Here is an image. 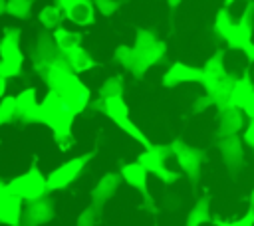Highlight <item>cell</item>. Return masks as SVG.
Returning <instances> with one entry per match:
<instances>
[{
	"label": "cell",
	"mask_w": 254,
	"mask_h": 226,
	"mask_svg": "<svg viewBox=\"0 0 254 226\" xmlns=\"http://www.w3.org/2000/svg\"><path fill=\"white\" fill-rule=\"evenodd\" d=\"M123 176H125V180L129 184L145 190V169L141 165H129V167H125L123 169Z\"/></svg>",
	"instance_id": "obj_5"
},
{
	"label": "cell",
	"mask_w": 254,
	"mask_h": 226,
	"mask_svg": "<svg viewBox=\"0 0 254 226\" xmlns=\"http://www.w3.org/2000/svg\"><path fill=\"white\" fill-rule=\"evenodd\" d=\"M2 56H4V61H2V75H4V77L16 75L18 69H20V61H22V56H20L18 48H16L14 44L4 42V44H2Z\"/></svg>",
	"instance_id": "obj_3"
},
{
	"label": "cell",
	"mask_w": 254,
	"mask_h": 226,
	"mask_svg": "<svg viewBox=\"0 0 254 226\" xmlns=\"http://www.w3.org/2000/svg\"><path fill=\"white\" fill-rule=\"evenodd\" d=\"M89 14H91V8L83 0H75L69 6V18L75 22H89Z\"/></svg>",
	"instance_id": "obj_6"
},
{
	"label": "cell",
	"mask_w": 254,
	"mask_h": 226,
	"mask_svg": "<svg viewBox=\"0 0 254 226\" xmlns=\"http://www.w3.org/2000/svg\"><path fill=\"white\" fill-rule=\"evenodd\" d=\"M16 99L14 97H8V99H4L2 101V105H0V119H6V117H10L14 111H16Z\"/></svg>",
	"instance_id": "obj_7"
},
{
	"label": "cell",
	"mask_w": 254,
	"mask_h": 226,
	"mask_svg": "<svg viewBox=\"0 0 254 226\" xmlns=\"http://www.w3.org/2000/svg\"><path fill=\"white\" fill-rule=\"evenodd\" d=\"M42 22H44L46 26H54V24L58 22V10H54V8H46V10L42 12Z\"/></svg>",
	"instance_id": "obj_9"
},
{
	"label": "cell",
	"mask_w": 254,
	"mask_h": 226,
	"mask_svg": "<svg viewBox=\"0 0 254 226\" xmlns=\"http://www.w3.org/2000/svg\"><path fill=\"white\" fill-rule=\"evenodd\" d=\"M83 163H85V159H73V161L62 165L60 169H56V170L48 176V180H46L48 188H64V186H67V184L77 176V172L81 170Z\"/></svg>",
	"instance_id": "obj_2"
},
{
	"label": "cell",
	"mask_w": 254,
	"mask_h": 226,
	"mask_svg": "<svg viewBox=\"0 0 254 226\" xmlns=\"http://www.w3.org/2000/svg\"><path fill=\"white\" fill-rule=\"evenodd\" d=\"M2 93H4V77H0V97H2Z\"/></svg>",
	"instance_id": "obj_12"
},
{
	"label": "cell",
	"mask_w": 254,
	"mask_h": 226,
	"mask_svg": "<svg viewBox=\"0 0 254 226\" xmlns=\"http://www.w3.org/2000/svg\"><path fill=\"white\" fill-rule=\"evenodd\" d=\"M18 220H20V198L14 194H8L0 202V222L16 226Z\"/></svg>",
	"instance_id": "obj_4"
},
{
	"label": "cell",
	"mask_w": 254,
	"mask_h": 226,
	"mask_svg": "<svg viewBox=\"0 0 254 226\" xmlns=\"http://www.w3.org/2000/svg\"><path fill=\"white\" fill-rule=\"evenodd\" d=\"M222 226H252V212H250L244 220H240V222H234V224H222Z\"/></svg>",
	"instance_id": "obj_10"
},
{
	"label": "cell",
	"mask_w": 254,
	"mask_h": 226,
	"mask_svg": "<svg viewBox=\"0 0 254 226\" xmlns=\"http://www.w3.org/2000/svg\"><path fill=\"white\" fill-rule=\"evenodd\" d=\"M8 194H10V192L6 190V186H0V202H2V200H4Z\"/></svg>",
	"instance_id": "obj_11"
},
{
	"label": "cell",
	"mask_w": 254,
	"mask_h": 226,
	"mask_svg": "<svg viewBox=\"0 0 254 226\" xmlns=\"http://www.w3.org/2000/svg\"><path fill=\"white\" fill-rule=\"evenodd\" d=\"M32 103H34V91H32V89L24 91V93H22V95L16 99V105H18L20 109H28Z\"/></svg>",
	"instance_id": "obj_8"
},
{
	"label": "cell",
	"mask_w": 254,
	"mask_h": 226,
	"mask_svg": "<svg viewBox=\"0 0 254 226\" xmlns=\"http://www.w3.org/2000/svg\"><path fill=\"white\" fill-rule=\"evenodd\" d=\"M46 188H48V184H46V180L42 178V174L36 169H32L30 172L14 178L6 186V190L10 194L18 196V198H40Z\"/></svg>",
	"instance_id": "obj_1"
}]
</instances>
